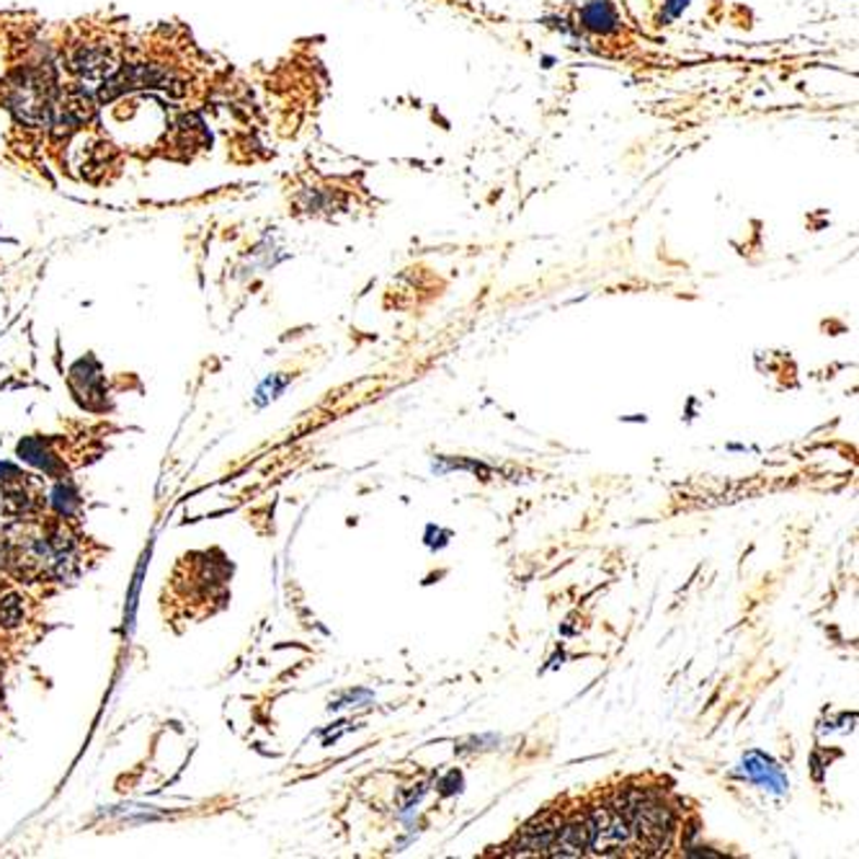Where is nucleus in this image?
I'll list each match as a JSON object with an SVG mask.
<instances>
[{
    "label": "nucleus",
    "mask_w": 859,
    "mask_h": 859,
    "mask_svg": "<svg viewBox=\"0 0 859 859\" xmlns=\"http://www.w3.org/2000/svg\"><path fill=\"white\" fill-rule=\"evenodd\" d=\"M689 5V0H666V5H664V19L668 21V19H676L679 16L681 11H685Z\"/></svg>",
    "instance_id": "f03ea898"
},
{
    "label": "nucleus",
    "mask_w": 859,
    "mask_h": 859,
    "mask_svg": "<svg viewBox=\"0 0 859 859\" xmlns=\"http://www.w3.org/2000/svg\"><path fill=\"white\" fill-rule=\"evenodd\" d=\"M581 21L589 32L594 34H609L617 29L619 19L615 5L609 0H591L586 9L581 11Z\"/></svg>",
    "instance_id": "f257e3e1"
}]
</instances>
